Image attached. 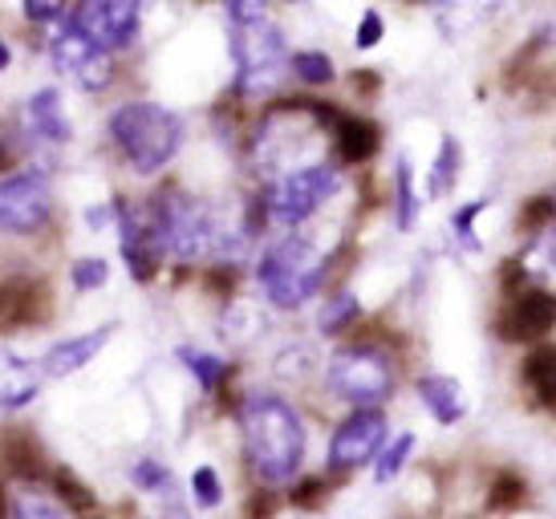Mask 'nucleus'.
Listing matches in <instances>:
<instances>
[{
  "mask_svg": "<svg viewBox=\"0 0 556 519\" xmlns=\"http://www.w3.org/2000/svg\"><path fill=\"white\" fill-rule=\"evenodd\" d=\"M252 471L264 483H289L305 458V422L280 394H252L240 410Z\"/></svg>",
  "mask_w": 556,
  "mask_h": 519,
  "instance_id": "f257e3e1",
  "label": "nucleus"
},
{
  "mask_svg": "<svg viewBox=\"0 0 556 519\" xmlns=\"http://www.w3.org/2000/svg\"><path fill=\"white\" fill-rule=\"evenodd\" d=\"M110 138L139 175H155L184 147V118L155 102H126L110 114Z\"/></svg>",
  "mask_w": 556,
  "mask_h": 519,
  "instance_id": "f03ea898",
  "label": "nucleus"
},
{
  "mask_svg": "<svg viewBox=\"0 0 556 519\" xmlns=\"http://www.w3.org/2000/svg\"><path fill=\"white\" fill-rule=\"evenodd\" d=\"M232 21V58H236V86L240 93H268L285 74V33L273 25L264 4H228Z\"/></svg>",
  "mask_w": 556,
  "mask_h": 519,
  "instance_id": "7ed1b4c3",
  "label": "nucleus"
},
{
  "mask_svg": "<svg viewBox=\"0 0 556 519\" xmlns=\"http://www.w3.org/2000/svg\"><path fill=\"white\" fill-rule=\"evenodd\" d=\"M325 273H329V256L321 248L301 240V236H285L268 248L256 264L264 296L277 308H296L305 305L313 292L321 289Z\"/></svg>",
  "mask_w": 556,
  "mask_h": 519,
  "instance_id": "20e7f679",
  "label": "nucleus"
},
{
  "mask_svg": "<svg viewBox=\"0 0 556 519\" xmlns=\"http://www.w3.org/2000/svg\"><path fill=\"white\" fill-rule=\"evenodd\" d=\"M329 390L357 410H378L394 394V362L374 345H345L329 357Z\"/></svg>",
  "mask_w": 556,
  "mask_h": 519,
  "instance_id": "39448f33",
  "label": "nucleus"
},
{
  "mask_svg": "<svg viewBox=\"0 0 556 519\" xmlns=\"http://www.w3.org/2000/svg\"><path fill=\"white\" fill-rule=\"evenodd\" d=\"M338 167H329V163H305V167L296 170H285L268 199H264V207H268V219H277L285 228H293V224H305L317 207H321L325 199L338 191Z\"/></svg>",
  "mask_w": 556,
  "mask_h": 519,
  "instance_id": "423d86ee",
  "label": "nucleus"
},
{
  "mask_svg": "<svg viewBox=\"0 0 556 519\" xmlns=\"http://www.w3.org/2000/svg\"><path fill=\"white\" fill-rule=\"evenodd\" d=\"M53 215V187L41 170H21L0 179V231L9 236H33Z\"/></svg>",
  "mask_w": 556,
  "mask_h": 519,
  "instance_id": "0eeeda50",
  "label": "nucleus"
},
{
  "mask_svg": "<svg viewBox=\"0 0 556 519\" xmlns=\"http://www.w3.org/2000/svg\"><path fill=\"white\" fill-rule=\"evenodd\" d=\"M49 58H53V65H58L65 77H74L81 90H90V93L106 90L110 81H114L110 53H102L86 33L74 29L70 16H65L62 25H58V33L49 37Z\"/></svg>",
  "mask_w": 556,
  "mask_h": 519,
  "instance_id": "6e6552de",
  "label": "nucleus"
},
{
  "mask_svg": "<svg viewBox=\"0 0 556 519\" xmlns=\"http://www.w3.org/2000/svg\"><path fill=\"white\" fill-rule=\"evenodd\" d=\"M70 25L86 33L102 53H114L139 37L142 9L139 0H86L70 13Z\"/></svg>",
  "mask_w": 556,
  "mask_h": 519,
  "instance_id": "1a4fd4ad",
  "label": "nucleus"
},
{
  "mask_svg": "<svg viewBox=\"0 0 556 519\" xmlns=\"http://www.w3.org/2000/svg\"><path fill=\"white\" fill-rule=\"evenodd\" d=\"M387 446V418L382 410H354L329 439V467L333 471H354L382 455Z\"/></svg>",
  "mask_w": 556,
  "mask_h": 519,
  "instance_id": "9d476101",
  "label": "nucleus"
},
{
  "mask_svg": "<svg viewBox=\"0 0 556 519\" xmlns=\"http://www.w3.org/2000/svg\"><path fill=\"white\" fill-rule=\"evenodd\" d=\"M553 329H556V296L544 289H532V284L511 296L508 313L495 325V333L508 337V341H536V337L553 333Z\"/></svg>",
  "mask_w": 556,
  "mask_h": 519,
  "instance_id": "9b49d317",
  "label": "nucleus"
},
{
  "mask_svg": "<svg viewBox=\"0 0 556 519\" xmlns=\"http://www.w3.org/2000/svg\"><path fill=\"white\" fill-rule=\"evenodd\" d=\"M110 333H114V325H98V329H90V333L70 337V341H58V345L46 353V362H41V374H46V378H70V374L86 369L93 357H98V353L106 350Z\"/></svg>",
  "mask_w": 556,
  "mask_h": 519,
  "instance_id": "f8f14e48",
  "label": "nucleus"
},
{
  "mask_svg": "<svg viewBox=\"0 0 556 519\" xmlns=\"http://www.w3.org/2000/svg\"><path fill=\"white\" fill-rule=\"evenodd\" d=\"M46 317V289L29 276H13L0 284V329L33 325Z\"/></svg>",
  "mask_w": 556,
  "mask_h": 519,
  "instance_id": "ddd939ff",
  "label": "nucleus"
},
{
  "mask_svg": "<svg viewBox=\"0 0 556 519\" xmlns=\"http://www.w3.org/2000/svg\"><path fill=\"white\" fill-rule=\"evenodd\" d=\"M41 390V369L25 362L21 353L0 350V410H21L29 406Z\"/></svg>",
  "mask_w": 556,
  "mask_h": 519,
  "instance_id": "4468645a",
  "label": "nucleus"
},
{
  "mask_svg": "<svg viewBox=\"0 0 556 519\" xmlns=\"http://www.w3.org/2000/svg\"><path fill=\"white\" fill-rule=\"evenodd\" d=\"M25 118H29V126L46 138V142H70V138H74V123H70V114H65L62 93L53 90V86H41V90L33 93L29 106H25Z\"/></svg>",
  "mask_w": 556,
  "mask_h": 519,
  "instance_id": "2eb2a0df",
  "label": "nucleus"
},
{
  "mask_svg": "<svg viewBox=\"0 0 556 519\" xmlns=\"http://www.w3.org/2000/svg\"><path fill=\"white\" fill-rule=\"evenodd\" d=\"M418 397H422V406L434 414V422H443V427H455L467 414L464 385L455 382V378H447V374H427V378L418 382Z\"/></svg>",
  "mask_w": 556,
  "mask_h": 519,
  "instance_id": "dca6fc26",
  "label": "nucleus"
},
{
  "mask_svg": "<svg viewBox=\"0 0 556 519\" xmlns=\"http://www.w3.org/2000/svg\"><path fill=\"white\" fill-rule=\"evenodd\" d=\"M338 151L345 163H366L374 151H378V130L366 118H354V114H341L338 123Z\"/></svg>",
  "mask_w": 556,
  "mask_h": 519,
  "instance_id": "f3484780",
  "label": "nucleus"
},
{
  "mask_svg": "<svg viewBox=\"0 0 556 519\" xmlns=\"http://www.w3.org/2000/svg\"><path fill=\"white\" fill-rule=\"evenodd\" d=\"M525 382L528 390L541 397L544 406L556 410V345H544L525 362Z\"/></svg>",
  "mask_w": 556,
  "mask_h": 519,
  "instance_id": "a211bd4d",
  "label": "nucleus"
},
{
  "mask_svg": "<svg viewBox=\"0 0 556 519\" xmlns=\"http://www.w3.org/2000/svg\"><path fill=\"white\" fill-rule=\"evenodd\" d=\"M455 179H459V142L447 135L443 138V147H439V154H434L431 175H427V191H431V199L447 195L451 187H455Z\"/></svg>",
  "mask_w": 556,
  "mask_h": 519,
  "instance_id": "6ab92c4d",
  "label": "nucleus"
},
{
  "mask_svg": "<svg viewBox=\"0 0 556 519\" xmlns=\"http://www.w3.org/2000/svg\"><path fill=\"white\" fill-rule=\"evenodd\" d=\"M357 317H362V305H357L354 292H338V296H329V301H325L317 325H321V333H341V329H345V325H354Z\"/></svg>",
  "mask_w": 556,
  "mask_h": 519,
  "instance_id": "aec40b11",
  "label": "nucleus"
},
{
  "mask_svg": "<svg viewBox=\"0 0 556 519\" xmlns=\"http://www.w3.org/2000/svg\"><path fill=\"white\" fill-rule=\"evenodd\" d=\"M179 362H184L195 378H200L203 390H219V382L228 378V366L219 362V357H212V353H200V350H179Z\"/></svg>",
  "mask_w": 556,
  "mask_h": 519,
  "instance_id": "412c9836",
  "label": "nucleus"
},
{
  "mask_svg": "<svg viewBox=\"0 0 556 519\" xmlns=\"http://www.w3.org/2000/svg\"><path fill=\"white\" fill-rule=\"evenodd\" d=\"M293 74L301 81H309V86H329L338 77V69H333V62L325 58L321 49H305V53H293Z\"/></svg>",
  "mask_w": 556,
  "mask_h": 519,
  "instance_id": "4be33fe9",
  "label": "nucleus"
},
{
  "mask_svg": "<svg viewBox=\"0 0 556 519\" xmlns=\"http://www.w3.org/2000/svg\"><path fill=\"white\" fill-rule=\"evenodd\" d=\"M410 451H415V434H399V439H394L390 446H382V455H378V467H374L378 483H390V479H394V474L406 467Z\"/></svg>",
  "mask_w": 556,
  "mask_h": 519,
  "instance_id": "5701e85b",
  "label": "nucleus"
},
{
  "mask_svg": "<svg viewBox=\"0 0 556 519\" xmlns=\"http://www.w3.org/2000/svg\"><path fill=\"white\" fill-rule=\"evenodd\" d=\"M13 519H65V511L37 491H21L13 499Z\"/></svg>",
  "mask_w": 556,
  "mask_h": 519,
  "instance_id": "b1692460",
  "label": "nucleus"
},
{
  "mask_svg": "<svg viewBox=\"0 0 556 519\" xmlns=\"http://www.w3.org/2000/svg\"><path fill=\"white\" fill-rule=\"evenodd\" d=\"M418 219V199H415V175H410V163L402 159L399 163V228L410 231Z\"/></svg>",
  "mask_w": 556,
  "mask_h": 519,
  "instance_id": "393cba45",
  "label": "nucleus"
},
{
  "mask_svg": "<svg viewBox=\"0 0 556 519\" xmlns=\"http://www.w3.org/2000/svg\"><path fill=\"white\" fill-rule=\"evenodd\" d=\"M70 280H74V289L78 292H93L102 289L110 280V264L102 256H81L78 264H74V273H70Z\"/></svg>",
  "mask_w": 556,
  "mask_h": 519,
  "instance_id": "a878e982",
  "label": "nucleus"
},
{
  "mask_svg": "<svg viewBox=\"0 0 556 519\" xmlns=\"http://www.w3.org/2000/svg\"><path fill=\"white\" fill-rule=\"evenodd\" d=\"M49 483H53V495H58V499H65L70 507H90V504H93L90 488L81 483L78 474H70V471H49Z\"/></svg>",
  "mask_w": 556,
  "mask_h": 519,
  "instance_id": "bb28decb",
  "label": "nucleus"
},
{
  "mask_svg": "<svg viewBox=\"0 0 556 519\" xmlns=\"http://www.w3.org/2000/svg\"><path fill=\"white\" fill-rule=\"evenodd\" d=\"M191 495H195V504L200 507H219V499H224V483H219L216 467H195V471H191Z\"/></svg>",
  "mask_w": 556,
  "mask_h": 519,
  "instance_id": "cd10ccee",
  "label": "nucleus"
},
{
  "mask_svg": "<svg viewBox=\"0 0 556 519\" xmlns=\"http://www.w3.org/2000/svg\"><path fill=\"white\" fill-rule=\"evenodd\" d=\"M483 212H488V199H471V203H467V207H459V212H455V219H451V228H455V236H459V240H464V244L471 248V252H479L476 219H479Z\"/></svg>",
  "mask_w": 556,
  "mask_h": 519,
  "instance_id": "c85d7f7f",
  "label": "nucleus"
},
{
  "mask_svg": "<svg viewBox=\"0 0 556 519\" xmlns=\"http://www.w3.org/2000/svg\"><path fill=\"white\" fill-rule=\"evenodd\" d=\"M130 479H135L142 491H159V495L170 488V471L159 463V458H139L135 471H130Z\"/></svg>",
  "mask_w": 556,
  "mask_h": 519,
  "instance_id": "c756f323",
  "label": "nucleus"
},
{
  "mask_svg": "<svg viewBox=\"0 0 556 519\" xmlns=\"http://www.w3.org/2000/svg\"><path fill=\"white\" fill-rule=\"evenodd\" d=\"M525 479L520 474H500L492 483V507H520L525 504Z\"/></svg>",
  "mask_w": 556,
  "mask_h": 519,
  "instance_id": "7c9ffc66",
  "label": "nucleus"
},
{
  "mask_svg": "<svg viewBox=\"0 0 556 519\" xmlns=\"http://www.w3.org/2000/svg\"><path fill=\"white\" fill-rule=\"evenodd\" d=\"M548 219H556V199L553 195H541V199H532L525 207V215H520V228L525 231H541Z\"/></svg>",
  "mask_w": 556,
  "mask_h": 519,
  "instance_id": "2f4dec72",
  "label": "nucleus"
},
{
  "mask_svg": "<svg viewBox=\"0 0 556 519\" xmlns=\"http://www.w3.org/2000/svg\"><path fill=\"white\" fill-rule=\"evenodd\" d=\"M382 33H387V21H382V13L378 9H366L362 13V21H357V49H374L378 41H382Z\"/></svg>",
  "mask_w": 556,
  "mask_h": 519,
  "instance_id": "473e14b6",
  "label": "nucleus"
},
{
  "mask_svg": "<svg viewBox=\"0 0 556 519\" xmlns=\"http://www.w3.org/2000/svg\"><path fill=\"white\" fill-rule=\"evenodd\" d=\"M25 16L37 21V25H62L70 13H65L58 0H25Z\"/></svg>",
  "mask_w": 556,
  "mask_h": 519,
  "instance_id": "72a5a7b5",
  "label": "nucleus"
},
{
  "mask_svg": "<svg viewBox=\"0 0 556 519\" xmlns=\"http://www.w3.org/2000/svg\"><path fill=\"white\" fill-rule=\"evenodd\" d=\"M321 495H325V483H321V479H305V483H301V488H296L293 504H296V507L321 504Z\"/></svg>",
  "mask_w": 556,
  "mask_h": 519,
  "instance_id": "f704fd0d",
  "label": "nucleus"
},
{
  "mask_svg": "<svg viewBox=\"0 0 556 519\" xmlns=\"http://www.w3.org/2000/svg\"><path fill=\"white\" fill-rule=\"evenodd\" d=\"M273 511H277V495H273V491H261L256 504L248 507V519H268Z\"/></svg>",
  "mask_w": 556,
  "mask_h": 519,
  "instance_id": "c9c22d12",
  "label": "nucleus"
},
{
  "mask_svg": "<svg viewBox=\"0 0 556 519\" xmlns=\"http://www.w3.org/2000/svg\"><path fill=\"white\" fill-rule=\"evenodd\" d=\"M9 62H13V53H9V46L0 41V69H9Z\"/></svg>",
  "mask_w": 556,
  "mask_h": 519,
  "instance_id": "e433bc0d",
  "label": "nucleus"
},
{
  "mask_svg": "<svg viewBox=\"0 0 556 519\" xmlns=\"http://www.w3.org/2000/svg\"><path fill=\"white\" fill-rule=\"evenodd\" d=\"M9 167H13V159H9V151L0 147V170H9Z\"/></svg>",
  "mask_w": 556,
  "mask_h": 519,
  "instance_id": "4c0bfd02",
  "label": "nucleus"
},
{
  "mask_svg": "<svg viewBox=\"0 0 556 519\" xmlns=\"http://www.w3.org/2000/svg\"><path fill=\"white\" fill-rule=\"evenodd\" d=\"M548 260H553V273H556V240L548 244Z\"/></svg>",
  "mask_w": 556,
  "mask_h": 519,
  "instance_id": "58836bf2",
  "label": "nucleus"
},
{
  "mask_svg": "<svg viewBox=\"0 0 556 519\" xmlns=\"http://www.w3.org/2000/svg\"><path fill=\"white\" fill-rule=\"evenodd\" d=\"M0 516H4V499H0Z\"/></svg>",
  "mask_w": 556,
  "mask_h": 519,
  "instance_id": "ea45409f",
  "label": "nucleus"
}]
</instances>
